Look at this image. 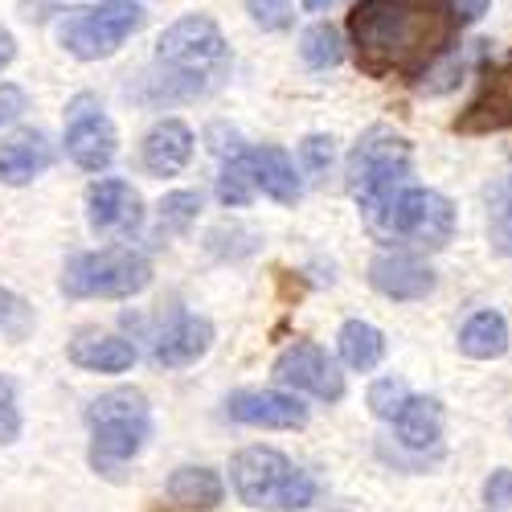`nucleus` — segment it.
Instances as JSON below:
<instances>
[{
    "mask_svg": "<svg viewBox=\"0 0 512 512\" xmlns=\"http://www.w3.org/2000/svg\"><path fill=\"white\" fill-rule=\"evenodd\" d=\"M246 13H250V21L259 25L263 33H283L295 21L291 0H246Z\"/></svg>",
    "mask_w": 512,
    "mask_h": 512,
    "instance_id": "30",
    "label": "nucleus"
},
{
    "mask_svg": "<svg viewBox=\"0 0 512 512\" xmlns=\"http://www.w3.org/2000/svg\"><path fill=\"white\" fill-rule=\"evenodd\" d=\"M13 58H17V37H13L5 25H0V70H5Z\"/></svg>",
    "mask_w": 512,
    "mask_h": 512,
    "instance_id": "37",
    "label": "nucleus"
},
{
    "mask_svg": "<svg viewBox=\"0 0 512 512\" xmlns=\"http://www.w3.org/2000/svg\"><path fill=\"white\" fill-rule=\"evenodd\" d=\"M213 345V324L205 316H193V312H177L160 328V336L152 340V365L160 369H181V365H193L209 353Z\"/></svg>",
    "mask_w": 512,
    "mask_h": 512,
    "instance_id": "15",
    "label": "nucleus"
},
{
    "mask_svg": "<svg viewBox=\"0 0 512 512\" xmlns=\"http://www.w3.org/2000/svg\"><path fill=\"white\" fill-rule=\"evenodd\" d=\"M459 136H492V132H512V54L484 70L476 99L455 115Z\"/></svg>",
    "mask_w": 512,
    "mask_h": 512,
    "instance_id": "11",
    "label": "nucleus"
},
{
    "mask_svg": "<svg viewBox=\"0 0 512 512\" xmlns=\"http://www.w3.org/2000/svg\"><path fill=\"white\" fill-rule=\"evenodd\" d=\"M336 349L349 369L369 373L381 365V357H386V336H381V328H373L369 320H345L336 332Z\"/></svg>",
    "mask_w": 512,
    "mask_h": 512,
    "instance_id": "23",
    "label": "nucleus"
},
{
    "mask_svg": "<svg viewBox=\"0 0 512 512\" xmlns=\"http://www.w3.org/2000/svg\"><path fill=\"white\" fill-rule=\"evenodd\" d=\"M451 5H455L459 25H472V21H480L488 13V0H451Z\"/></svg>",
    "mask_w": 512,
    "mask_h": 512,
    "instance_id": "35",
    "label": "nucleus"
},
{
    "mask_svg": "<svg viewBox=\"0 0 512 512\" xmlns=\"http://www.w3.org/2000/svg\"><path fill=\"white\" fill-rule=\"evenodd\" d=\"M259 193V181H254V168H250V156L238 152V156H226L222 173H218V201L226 209H242L254 201Z\"/></svg>",
    "mask_w": 512,
    "mask_h": 512,
    "instance_id": "24",
    "label": "nucleus"
},
{
    "mask_svg": "<svg viewBox=\"0 0 512 512\" xmlns=\"http://www.w3.org/2000/svg\"><path fill=\"white\" fill-rule=\"evenodd\" d=\"M148 13L140 0H99V5H78L58 17V41L62 50L78 62L111 58L123 41H132L144 29Z\"/></svg>",
    "mask_w": 512,
    "mask_h": 512,
    "instance_id": "7",
    "label": "nucleus"
},
{
    "mask_svg": "<svg viewBox=\"0 0 512 512\" xmlns=\"http://www.w3.org/2000/svg\"><path fill=\"white\" fill-rule=\"evenodd\" d=\"M451 0H357L349 46L369 78H426L459 41Z\"/></svg>",
    "mask_w": 512,
    "mask_h": 512,
    "instance_id": "1",
    "label": "nucleus"
},
{
    "mask_svg": "<svg viewBox=\"0 0 512 512\" xmlns=\"http://www.w3.org/2000/svg\"><path fill=\"white\" fill-rule=\"evenodd\" d=\"M87 222L95 234H136L144 222V201L127 181L99 177L87 189Z\"/></svg>",
    "mask_w": 512,
    "mask_h": 512,
    "instance_id": "13",
    "label": "nucleus"
},
{
    "mask_svg": "<svg viewBox=\"0 0 512 512\" xmlns=\"http://www.w3.org/2000/svg\"><path fill=\"white\" fill-rule=\"evenodd\" d=\"M230 62V46L213 17H181L168 25L156 41V66H160V91L164 99H193L218 82Z\"/></svg>",
    "mask_w": 512,
    "mask_h": 512,
    "instance_id": "2",
    "label": "nucleus"
},
{
    "mask_svg": "<svg viewBox=\"0 0 512 512\" xmlns=\"http://www.w3.org/2000/svg\"><path fill=\"white\" fill-rule=\"evenodd\" d=\"M62 0H21V17L25 21H46L50 13H58Z\"/></svg>",
    "mask_w": 512,
    "mask_h": 512,
    "instance_id": "36",
    "label": "nucleus"
},
{
    "mask_svg": "<svg viewBox=\"0 0 512 512\" xmlns=\"http://www.w3.org/2000/svg\"><path fill=\"white\" fill-rule=\"evenodd\" d=\"M332 160H336V140H332V136L316 132V136H308V140L300 144V168H304L312 181H320V177L328 173Z\"/></svg>",
    "mask_w": 512,
    "mask_h": 512,
    "instance_id": "31",
    "label": "nucleus"
},
{
    "mask_svg": "<svg viewBox=\"0 0 512 512\" xmlns=\"http://www.w3.org/2000/svg\"><path fill=\"white\" fill-rule=\"evenodd\" d=\"M406 398H410V390H406L402 377H377L373 386H369V394H365L369 410H373L377 418H386V422L398 418V410L406 406Z\"/></svg>",
    "mask_w": 512,
    "mask_h": 512,
    "instance_id": "29",
    "label": "nucleus"
},
{
    "mask_svg": "<svg viewBox=\"0 0 512 512\" xmlns=\"http://www.w3.org/2000/svg\"><path fill=\"white\" fill-rule=\"evenodd\" d=\"M300 58L312 66V70H328L345 58V41H340V29L328 25V21H316L304 37H300Z\"/></svg>",
    "mask_w": 512,
    "mask_h": 512,
    "instance_id": "26",
    "label": "nucleus"
},
{
    "mask_svg": "<svg viewBox=\"0 0 512 512\" xmlns=\"http://www.w3.org/2000/svg\"><path fill=\"white\" fill-rule=\"evenodd\" d=\"M152 283V263L132 246L74 254L62 271L66 300H132Z\"/></svg>",
    "mask_w": 512,
    "mask_h": 512,
    "instance_id": "6",
    "label": "nucleus"
},
{
    "mask_svg": "<svg viewBox=\"0 0 512 512\" xmlns=\"http://www.w3.org/2000/svg\"><path fill=\"white\" fill-rule=\"evenodd\" d=\"M226 414L242 426H263V431H304L308 406L283 390H238L226 398Z\"/></svg>",
    "mask_w": 512,
    "mask_h": 512,
    "instance_id": "12",
    "label": "nucleus"
},
{
    "mask_svg": "<svg viewBox=\"0 0 512 512\" xmlns=\"http://www.w3.org/2000/svg\"><path fill=\"white\" fill-rule=\"evenodd\" d=\"M70 361L87 373H123L136 365V345L115 332H82L70 340Z\"/></svg>",
    "mask_w": 512,
    "mask_h": 512,
    "instance_id": "19",
    "label": "nucleus"
},
{
    "mask_svg": "<svg viewBox=\"0 0 512 512\" xmlns=\"http://www.w3.org/2000/svg\"><path fill=\"white\" fill-rule=\"evenodd\" d=\"M459 353L472 361H496L508 353V320L500 312H476L459 328Z\"/></svg>",
    "mask_w": 512,
    "mask_h": 512,
    "instance_id": "22",
    "label": "nucleus"
},
{
    "mask_svg": "<svg viewBox=\"0 0 512 512\" xmlns=\"http://www.w3.org/2000/svg\"><path fill=\"white\" fill-rule=\"evenodd\" d=\"M201 213V193L193 189H177V193H164L160 205H156V230L160 238L164 234H185Z\"/></svg>",
    "mask_w": 512,
    "mask_h": 512,
    "instance_id": "25",
    "label": "nucleus"
},
{
    "mask_svg": "<svg viewBox=\"0 0 512 512\" xmlns=\"http://www.w3.org/2000/svg\"><path fill=\"white\" fill-rule=\"evenodd\" d=\"M369 283H373V291L386 295V300L414 304L435 291V271L406 250H381L369 263Z\"/></svg>",
    "mask_w": 512,
    "mask_h": 512,
    "instance_id": "14",
    "label": "nucleus"
},
{
    "mask_svg": "<svg viewBox=\"0 0 512 512\" xmlns=\"http://www.w3.org/2000/svg\"><path fill=\"white\" fill-rule=\"evenodd\" d=\"M488 238L496 254H512V177H504L488 197Z\"/></svg>",
    "mask_w": 512,
    "mask_h": 512,
    "instance_id": "27",
    "label": "nucleus"
},
{
    "mask_svg": "<svg viewBox=\"0 0 512 512\" xmlns=\"http://www.w3.org/2000/svg\"><path fill=\"white\" fill-rule=\"evenodd\" d=\"M87 426H91V467L107 480H127L123 467L132 463L144 443L152 439V406L144 390L119 386L99 394L87 406Z\"/></svg>",
    "mask_w": 512,
    "mask_h": 512,
    "instance_id": "3",
    "label": "nucleus"
},
{
    "mask_svg": "<svg viewBox=\"0 0 512 512\" xmlns=\"http://www.w3.org/2000/svg\"><path fill=\"white\" fill-rule=\"evenodd\" d=\"M332 5H336V0H304L308 13H324V9H332Z\"/></svg>",
    "mask_w": 512,
    "mask_h": 512,
    "instance_id": "38",
    "label": "nucleus"
},
{
    "mask_svg": "<svg viewBox=\"0 0 512 512\" xmlns=\"http://www.w3.org/2000/svg\"><path fill=\"white\" fill-rule=\"evenodd\" d=\"M37 328V316L29 308V300H21L17 291L0 287V340H9V345H21L29 340Z\"/></svg>",
    "mask_w": 512,
    "mask_h": 512,
    "instance_id": "28",
    "label": "nucleus"
},
{
    "mask_svg": "<svg viewBox=\"0 0 512 512\" xmlns=\"http://www.w3.org/2000/svg\"><path fill=\"white\" fill-rule=\"evenodd\" d=\"M381 238L406 242L414 250H443L455 234V205L422 185H402L394 201L369 222Z\"/></svg>",
    "mask_w": 512,
    "mask_h": 512,
    "instance_id": "8",
    "label": "nucleus"
},
{
    "mask_svg": "<svg viewBox=\"0 0 512 512\" xmlns=\"http://www.w3.org/2000/svg\"><path fill=\"white\" fill-rule=\"evenodd\" d=\"M25 107H29L25 91H21V87H13V82H0V127L13 123V119L25 111Z\"/></svg>",
    "mask_w": 512,
    "mask_h": 512,
    "instance_id": "34",
    "label": "nucleus"
},
{
    "mask_svg": "<svg viewBox=\"0 0 512 512\" xmlns=\"http://www.w3.org/2000/svg\"><path fill=\"white\" fill-rule=\"evenodd\" d=\"M394 431H398V443L410 447V451L439 447V439H443V406H439V398L410 394L406 406L394 418Z\"/></svg>",
    "mask_w": 512,
    "mask_h": 512,
    "instance_id": "20",
    "label": "nucleus"
},
{
    "mask_svg": "<svg viewBox=\"0 0 512 512\" xmlns=\"http://www.w3.org/2000/svg\"><path fill=\"white\" fill-rule=\"evenodd\" d=\"M144 173L152 177H177L181 168L193 160V132L181 119H160L140 144Z\"/></svg>",
    "mask_w": 512,
    "mask_h": 512,
    "instance_id": "17",
    "label": "nucleus"
},
{
    "mask_svg": "<svg viewBox=\"0 0 512 512\" xmlns=\"http://www.w3.org/2000/svg\"><path fill=\"white\" fill-rule=\"evenodd\" d=\"M234 496L263 512H304L316 504V480L275 447H246L230 459Z\"/></svg>",
    "mask_w": 512,
    "mask_h": 512,
    "instance_id": "4",
    "label": "nucleus"
},
{
    "mask_svg": "<svg viewBox=\"0 0 512 512\" xmlns=\"http://www.w3.org/2000/svg\"><path fill=\"white\" fill-rule=\"evenodd\" d=\"M226 496V484L213 467H177L168 476V500L185 512H213Z\"/></svg>",
    "mask_w": 512,
    "mask_h": 512,
    "instance_id": "21",
    "label": "nucleus"
},
{
    "mask_svg": "<svg viewBox=\"0 0 512 512\" xmlns=\"http://www.w3.org/2000/svg\"><path fill=\"white\" fill-rule=\"evenodd\" d=\"M250 168H254V181H259V189L279 201V205H295L304 197V177L300 168H295V160L275 148V144H263V148H250Z\"/></svg>",
    "mask_w": 512,
    "mask_h": 512,
    "instance_id": "18",
    "label": "nucleus"
},
{
    "mask_svg": "<svg viewBox=\"0 0 512 512\" xmlns=\"http://www.w3.org/2000/svg\"><path fill=\"white\" fill-rule=\"evenodd\" d=\"M54 140L46 132H37V127H21L13 132L9 140H0V181L21 189L29 181H37L46 168L54 164Z\"/></svg>",
    "mask_w": 512,
    "mask_h": 512,
    "instance_id": "16",
    "label": "nucleus"
},
{
    "mask_svg": "<svg viewBox=\"0 0 512 512\" xmlns=\"http://www.w3.org/2000/svg\"><path fill=\"white\" fill-rule=\"evenodd\" d=\"M119 152V132L95 95H78L66 107V156L82 173H103Z\"/></svg>",
    "mask_w": 512,
    "mask_h": 512,
    "instance_id": "9",
    "label": "nucleus"
},
{
    "mask_svg": "<svg viewBox=\"0 0 512 512\" xmlns=\"http://www.w3.org/2000/svg\"><path fill=\"white\" fill-rule=\"evenodd\" d=\"M410 177V144L394 132V127H369L349 152L345 164V185L353 201L361 205L365 222H373L381 209L394 201V193Z\"/></svg>",
    "mask_w": 512,
    "mask_h": 512,
    "instance_id": "5",
    "label": "nucleus"
},
{
    "mask_svg": "<svg viewBox=\"0 0 512 512\" xmlns=\"http://www.w3.org/2000/svg\"><path fill=\"white\" fill-rule=\"evenodd\" d=\"M275 381L291 394H312L316 402H340L345 398V373L336 369V361L312 345V340H295L275 357Z\"/></svg>",
    "mask_w": 512,
    "mask_h": 512,
    "instance_id": "10",
    "label": "nucleus"
},
{
    "mask_svg": "<svg viewBox=\"0 0 512 512\" xmlns=\"http://www.w3.org/2000/svg\"><path fill=\"white\" fill-rule=\"evenodd\" d=\"M484 508L488 512H512V467H496L484 480Z\"/></svg>",
    "mask_w": 512,
    "mask_h": 512,
    "instance_id": "33",
    "label": "nucleus"
},
{
    "mask_svg": "<svg viewBox=\"0 0 512 512\" xmlns=\"http://www.w3.org/2000/svg\"><path fill=\"white\" fill-rule=\"evenodd\" d=\"M21 439V406H17V386L13 377L0 373V443H17Z\"/></svg>",
    "mask_w": 512,
    "mask_h": 512,
    "instance_id": "32",
    "label": "nucleus"
}]
</instances>
